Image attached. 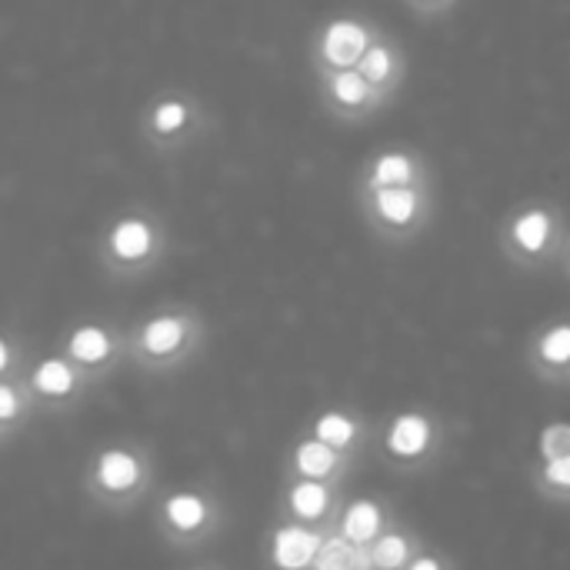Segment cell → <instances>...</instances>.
Here are the masks:
<instances>
[{
    "label": "cell",
    "mask_w": 570,
    "mask_h": 570,
    "mask_svg": "<svg viewBox=\"0 0 570 570\" xmlns=\"http://www.w3.org/2000/svg\"><path fill=\"white\" fill-rule=\"evenodd\" d=\"M167 250H170L167 220L140 204L117 210L97 237V264L117 281H134L157 271Z\"/></svg>",
    "instance_id": "1"
},
{
    "label": "cell",
    "mask_w": 570,
    "mask_h": 570,
    "mask_svg": "<svg viewBox=\"0 0 570 570\" xmlns=\"http://www.w3.org/2000/svg\"><path fill=\"white\" fill-rule=\"evenodd\" d=\"M207 321L187 304L160 307L127 331V354L147 371L184 367L204 344Z\"/></svg>",
    "instance_id": "2"
},
{
    "label": "cell",
    "mask_w": 570,
    "mask_h": 570,
    "mask_svg": "<svg viewBox=\"0 0 570 570\" xmlns=\"http://www.w3.org/2000/svg\"><path fill=\"white\" fill-rule=\"evenodd\" d=\"M570 244L568 220L558 204L548 200H528L514 207L501 224V247L508 261L528 271H541L548 264H558Z\"/></svg>",
    "instance_id": "3"
},
{
    "label": "cell",
    "mask_w": 570,
    "mask_h": 570,
    "mask_svg": "<svg viewBox=\"0 0 570 570\" xmlns=\"http://www.w3.org/2000/svg\"><path fill=\"white\" fill-rule=\"evenodd\" d=\"M357 204L374 237L407 244L434 217V180L414 187H357Z\"/></svg>",
    "instance_id": "4"
},
{
    "label": "cell",
    "mask_w": 570,
    "mask_h": 570,
    "mask_svg": "<svg viewBox=\"0 0 570 570\" xmlns=\"http://www.w3.org/2000/svg\"><path fill=\"white\" fill-rule=\"evenodd\" d=\"M204 127H207V107L190 90H180V87H170L150 97L140 117L144 140L164 154L187 147L194 137H200Z\"/></svg>",
    "instance_id": "5"
},
{
    "label": "cell",
    "mask_w": 570,
    "mask_h": 570,
    "mask_svg": "<svg viewBox=\"0 0 570 570\" xmlns=\"http://www.w3.org/2000/svg\"><path fill=\"white\" fill-rule=\"evenodd\" d=\"M147 484H150V461L140 448L110 444L97 451V458L90 461L87 488L97 501L110 508H124L137 501L147 491Z\"/></svg>",
    "instance_id": "6"
},
{
    "label": "cell",
    "mask_w": 570,
    "mask_h": 570,
    "mask_svg": "<svg viewBox=\"0 0 570 570\" xmlns=\"http://www.w3.org/2000/svg\"><path fill=\"white\" fill-rule=\"evenodd\" d=\"M381 27L357 13H337L324 20L311 40V67L314 70H341L357 67Z\"/></svg>",
    "instance_id": "7"
},
{
    "label": "cell",
    "mask_w": 570,
    "mask_h": 570,
    "mask_svg": "<svg viewBox=\"0 0 570 570\" xmlns=\"http://www.w3.org/2000/svg\"><path fill=\"white\" fill-rule=\"evenodd\" d=\"M317 83V100L321 107L347 124L367 120L381 114L391 100L357 70V67H341V70H314Z\"/></svg>",
    "instance_id": "8"
},
{
    "label": "cell",
    "mask_w": 570,
    "mask_h": 570,
    "mask_svg": "<svg viewBox=\"0 0 570 570\" xmlns=\"http://www.w3.org/2000/svg\"><path fill=\"white\" fill-rule=\"evenodd\" d=\"M157 521L170 541L190 544V541H200L204 534H210L217 528L220 504L207 491H194V488L170 491L157 508Z\"/></svg>",
    "instance_id": "9"
},
{
    "label": "cell",
    "mask_w": 570,
    "mask_h": 570,
    "mask_svg": "<svg viewBox=\"0 0 570 570\" xmlns=\"http://www.w3.org/2000/svg\"><path fill=\"white\" fill-rule=\"evenodd\" d=\"M63 354L80 371L97 377L127 354V334H120L114 324H104V321H80L77 327H70L63 341Z\"/></svg>",
    "instance_id": "10"
},
{
    "label": "cell",
    "mask_w": 570,
    "mask_h": 570,
    "mask_svg": "<svg viewBox=\"0 0 570 570\" xmlns=\"http://www.w3.org/2000/svg\"><path fill=\"white\" fill-rule=\"evenodd\" d=\"M324 538L327 528L287 518L284 524L274 528L267 541V570H314Z\"/></svg>",
    "instance_id": "11"
},
{
    "label": "cell",
    "mask_w": 570,
    "mask_h": 570,
    "mask_svg": "<svg viewBox=\"0 0 570 570\" xmlns=\"http://www.w3.org/2000/svg\"><path fill=\"white\" fill-rule=\"evenodd\" d=\"M431 180V164L421 150L391 144L371 154V160L361 170L357 187H414Z\"/></svg>",
    "instance_id": "12"
},
{
    "label": "cell",
    "mask_w": 570,
    "mask_h": 570,
    "mask_svg": "<svg viewBox=\"0 0 570 570\" xmlns=\"http://www.w3.org/2000/svg\"><path fill=\"white\" fill-rule=\"evenodd\" d=\"M90 381L87 371H80L63 351L60 354H47L40 357L27 374H23V384L30 391V397L37 404H63L70 397H77L83 391V384Z\"/></svg>",
    "instance_id": "13"
},
{
    "label": "cell",
    "mask_w": 570,
    "mask_h": 570,
    "mask_svg": "<svg viewBox=\"0 0 570 570\" xmlns=\"http://www.w3.org/2000/svg\"><path fill=\"white\" fill-rule=\"evenodd\" d=\"M438 448V424L431 414L421 411H404L397 417H391L387 431H384V451L391 461L397 464H424Z\"/></svg>",
    "instance_id": "14"
},
{
    "label": "cell",
    "mask_w": 570,
    "mask_h": 570,
    "mask_svg": "<svg viewBox=\"0 0 570 570\" xmlns=\"http://www.w3.org/2000/svg\"><path fill=\"white\" fill-rule=\"evenodd\" d=\"M357 70L387 97L394 100L397 90L404 87V77H407V53L404 47L397 43V37H391L387 30H381L374 37V43L367 47V53L361 57Z\"/></svg>",
    "instance_id": "15"
},
{
    "label": "cell",
    "mask_w": 570,
    "mask_h": 570,
    "mask_svg": "<svg viewBox=\"0 0 570 570\" xmlns=\"http://www.w3.org/2000/svg\"><path fill=\"white\" fill-rule=\"evenodd\" d=\"M334 508H337V481L297 478L284 491V514L291 521L327 528V518H334Z\"/></svg>",
    "instance_id": "16"
},
{
    "label": "cell",
    "mask_w": 570,
    "mask_h": 570,
    "mask_svg": "<svg viewBox=\"0 0 570 570\" xmlns=\"http://www.w3.org/2000/svg\"><path fill=\"white\" fill-rule=\"evenodd\" d=\"M531 367L548 381H568L570 377V321H554L541 327L528 347Z\"/></svg>",
    "instance_id": "17"
},
{
    "label": "cell",
    "mask_w": 570,
    "mask_h": 570,
    "mask_svg": "<svg viewBox=\"0 0 570 570\" xmlns=\"http://www.w3.org/2000/svg\"><path fill=\"white\" fill-rule=\"evenodd\" d=\"M347 461H351V454H341L337 448L324 444L314 434L297 441L291 451V471L297 478H311V481H341Z\"/></svg>",
    "instance_id": "18"
},
{
    "label": "cell",
    "mask_w": 570,
    "mask_h": 570,
    "mask_svg": "<svg viewBox=\"0 0 570 570\" xmlns=\"http://www.w3.org/2000/svg\"><path fill=\"white\" fill-rule=\"evenodd\" d=\"M334 528H337L347 541L367 548V544H374V541L391 528V518H387V508H384L377 498H354V501L337 514Z\"/></svg>",
    "instance_id": "19"
},
{
    "label": "cell",
    "mask_w": 570,
    "mask_h": 570,
    "mask_svg": "<svg viewBox=\"0 0 570 570\" xmlns=\"http://www.w3.org/2000/svg\"><path fill=\"white\" fill-rule=\"evenodd\" d=\"M421 541L407 531L391 524L374 544H367V561L371 570H407V564L421 554Z\"/></svg>",
    "instance_id": "20"
},
{
    "label": "cell",
    "mask_w": 570,
    "mask_h": 570,
    "mask_svg": "<svg viewBox=\"0 0 570 570\" xmlns=\"http://www.w3.org/2000/svg\"><path fill=\"white\" fill-rule=\"evenodd\" d=\"M314 570H371L367 548L347 541L337 528H327V538H324V548L317 554Z\"/></svg>",
    "instance_id": "21"
},
{
    "label": "cell",
    "mask_w": 570,
    "mask_h": 570,
    "mask_svg": "<svg viewBox=\"0 0 570 570\" xmlns=\"http://www.w3.org/2000/svg\"><path fill=\"white\" fill-rule=\"evenodd\" d=\"M314 438H321L324 444L337 448L341 454H351L357 444H361V421L347 411H324L314 428H311Z\"/></svg>",
    "instance_id": "22"
},
{
    "label": "cell",
    "mask_w": 570,
    "mask_h": 570,
    "mask_svg": "<svg viewBox=\"0 0 570 570\" xmlns=\"http://www.w3.org/2000/svg\"><path fill=\"white\" fill-rule=\"evenodd\" d=\"M33 404L37 401L30 397V391H27L23 381L0 377V431H3V438H10V431L20 421V414H27Z\"/></svg>",
    "instance_id": "23"
},
{
    "label": "cell",
    "mask_w": 570,
    "mask_h": 570,
    "mask_svg": "<svg viewBox=\"0 0 570 570\" xmlns=\"http://www.w3.org/2000/svg\"><path fill=\"white\" fill-rule=\"evenodd\" d=\"M534 481H538V488H541L544 494H551V498H570V454L538 464Z\"/></svg>",
    "instance_id": "24"
},
{
    "label": "cell",
    "mask_w": 570,
    "mask_h": 570,
    "mask_svg": "<svg viewBox=\"0 0 570 570\" xmlns=\"http://www.w3.org/2000/svg\"><path fill=\"white\" fill-rule=\"evenodd\" d=\"M570 454V421H551L538 434V464Z\"/></svg>",
    "instance_id": "25"
},
{
    "label": "cell",
    "mask_w": 570,
    "mask_h": 570,
    "mask_svg": "<svg viewBox=\"0 0 570 570\" xmlns=\"http://www.w3.org/2000/svg\"><path fill=\"white\" fill-rule=\"evenodd\" d=\"M411 10H417V13H428V17H434V13H444V10H451L458 0H404Z\"/></svg>",
    "instance_id": "26"
},
{
    "label": "cell",
    "mask_w": 570,
    "mask_h": 570,
    "mask_svg": "<svg viewBox=\"0 0 570 570\" xmlns=\"http://www.w3.org/2000/svg\"><path fill=\"white\" fill-rule=\"evenodd\" d=\"M407 570H448V564H444V558H438L434 551H421L411 564H407Z\"/></svg>",
    "instance_id": "27"
},
{
    "label": "cell",
    "mask_w": 570,
    "mask_h": 570,
    "mask_svg": "<svg viewBox=\"0 0 570 570\" xmlns=\"http://www.w3.org/2000/svg\"><path fill=\"white\" fill-rule=\"evenodd\" d=\"M561 267L568 271V277H570V244H568V250H564V257H561Z\"/></svg>",
    "instance_id": "28"
},
{
    "label": "cell",
    "mask_w": 570,
    "mask_h": 570,
    "mask_svg": "<svg viewBox=\"0 0 570 570\" xmlns=\"http://www.w3.org/2000/svg\"><path fill=\"white\" fill-rule=\"evenodd\" d=\"M190 570H207V568H190Z\"/></svg>",
    "instance_id": "29"
}]
</instances>
